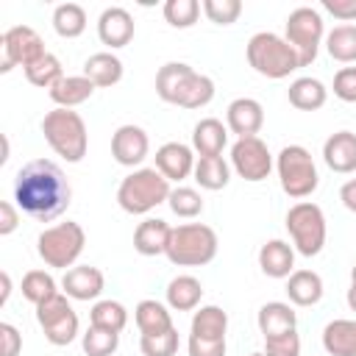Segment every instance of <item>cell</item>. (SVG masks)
<instances>
[{"label":"cell","mask_w":356,"mask_h":356,"mask_svg":"<svg viewBox=\"0 0 356 356\" xmlns=\"http://www.w3.org/2000/svg\"><path fill=\"white\" fill-rule=\"evenodd\" d=\"M72 197L70 181L64 178L61 167L50 159L28 161L14 178V200L28 217L39 222H50L67 211Z\"/></svg>","instance_id":"6da1fadb"},{"label":"cell","mask_w":356,"mask_h":356,"mask_svg":"<svg viewBox=\"0 0 356 356\" xmlns=\"http://www.w3.org/2000/svg\"><path fill=\"white\" fill-rule=\"evenodd\" d=\"M42 134L47 139V145L70 164H78L83 156H86V145H89V136H86V122L81 120L78 111L72 108H53L44 114L42 120Z\"/></svg>","instance_id":"7a4b0ae2"},{"label":"cell","mask_w":356,"mask_h":356,"mask_svg":"<svg viewBox=\"0 0 356 356\" xmlns=\"http://www.w3.org/2000/svg\"><path fill=\"white\" fill-rule=\"evenodd\" d=\"M170 181L156 167H142L125 175L117 186V203L128 214H147L170 197Z\"/></svg>","instance_id":"3957f363"},{"label":"cell","mask_w":356,"mask_h":356,"mask_svg":"<svg viewBox=\"0 0 356 356\" xmlns=\"http://www.w3.org/2000/svg\"><path fill=\"white\" fill-rule=\"evenodd\" d=\"M248 64L264 75V78H273V81H281L286 78L289 72H295L300 67L298 61V53L289 47V42L278 33H270V31H259L250 36L248 42Z\"/></svg>","instance_id":"277c9868"},{"label":"cell","mask_w":356,"mask_h":356,"mask_svg":"<svg viewBox=\"0 0 356 356\" xmlns=\"http://www.w3.org/2000/svg\"><path fill=\"white\" fill-rule=\"evenodd\" d=\"M217 234L214 228L203 222H186L172 228L170 245H167V259L178 267H203L217 256Z\"/></svg>","instance_id":"5b68a950"},{"label":"cell","mask_w":356,"mask_h":356,"mask_svg":"<svg viewBox=\"0 0 356 356\" xmlns=\"http://www.w3.org/2000/svg\"><path fill=\"white\" fill-rule=\"evenodd\" d=\"M83 245H86V234L78 222L67 220V222H58L53 228H44L36 239V253L39 259L47 264V267H56V270H67L78 261V256L83 253Z\"/></svg>","instance_id":"8992f818"},{"label":"cell","mask_w":356,"mask_h":356,"mask_svg":"<svg viewBox=\"0 0 356 356\" xmlns=\"http://www.w3.org/2000/svg\"><path fill=\"white\" fill-rule=\"evenodd\" d=\"M278 181H281V189L289 195V197H309L317 184H320V175H317V167H314V159L312 153L303 147V145H286L281 153H278Z\"/></svg>","instance_id":"52a82bcc"},{"label":"cell","mask_w":356,"mask_h":356,"mask_svg":"<svg viewBox=\"0 0 356 356\" xmlns=\"http://www.w3.org/2000/svg\"><path fill=\"white\" fill-rule=\"evenodd\" d=\"M286 231L303 256H317L325 245V214L317 203L300 200L286 211Z\"/></svg>","instance_id":"ba28073f"},{"label":"cell","mask_w":356,"mask_h":356,"mask_svg":"<svg viewBox=\"0 0 356 356\" xmlns=\"http://www.w3.org/2000/svg\"><path fill=\"white\" fill-rule=\"evenodd\" d=\"M289 47L298 53L300 67H309L317 58L320 39H323V17L312 6H298L286 17V36Z\"/></svg>","instance_id":"9c48e42d"},{"label":"cell","mask_w":356,"mask_h":356,"mask_svg":"<svg viewBox=\"0 0 356 356\" xmlns=\"http://www.w3.org/2000/svg\"><path fill=\"white\" fill-rule=\"evenodd\" d=\"M36 320L50 345H70L78 337V314L70 306L67 295H53L50 300L36 306Z\"/></svg>","instance_id":"30bf717a"},{"label":"cell","mask_w":356,"mask_h":356,"mask_svg":"<svg viewBox=\"0 0 356 356\" xmlns=\"http://www.w3.org/2000/svg\"><path fill=\"white\" fill-rule=\"evenodd\" d=\"M0 50H3L0 72H11L17 64L31 67L36 58H42L47 53L42 36L31 25H14V28H8L3 33V39H0Z\"/></svg>","instance_id":"8fae6325"},{"label":"cell","mask_w":356,"mask_h":356,"mask_svg":"<svg viewBox=\"0 0 356 356\" xmlns=\"http://www.w3.org/2000/svg\"><path fill=\"white\" fill-rule=\"evenodd\" d=\"M231 164L236 170L239 178L250 181V184H259L270 175L273 170V156L267 150V145L259 139V136H245V139H236L234 147H231Z\"/></svg>","instance_id":"7c38bea8"},{"label":"cell","mask_w":356,"mask_h":356,"mask_svg":"<svg viewBox=\"0 0 356 356\" xmlns=\"http://www.w3.org/2000/svg\"><path fill=\"white\" fill-rule=\"evenodd\" d=\"M147 150H150V139H147L145 128H139V125H120L111 136V156L122 167L142 164Z\"/></svg>","instance_id":"4fadbf2b"},{"label":"cell","mask_w":356,"mask_h":356,"mask_svg":"<svg viewBox=\"0 0 356 356\" xmlns=\"http://www.w3.org/2000/svg\"><path fill=\"white\" fill-rule=\"evenodd\" d=\"M225 122H228V131L236 134L239 139L256 136L264 125V108L253 97H236L225 111Z\"/></svg>","instance_id":"5bb4252c"},{"label":"cell","mask_w":356,"mask_h":356,"mask_svg":"<svg viewBox=\"0 0 356 356\" xmlns=\"http://www.w3.org/2000/svg\"><path fill=\"white\" fill-rule=\"evenodd\" d=\"M61 286H64V295L72 298V300H95L103 286H106V278L97 267L92 264H78V267H70L61 278Z\"/></svg>","instance_id":"9a60e30c"},{"label":"cell","mask_w":356,"mask_h":356,"mask_svg":"<svg viewBox=\"0 0 356 356\" xmlns=\"http://www.w3.org/2000/svg\"><path fill=\"white\" fill-rule=\"evenodd\" d=\"M97 36L103 44L114 47H125L134 39V17L122 8V6H111L100 14L97 19Z\"/></svg>","instance_id":"2e32d148"},{"label":"cell","mask_w":356,"mask_h":356,"mask_svg":"<svg viewBox=\"0 0 356 356\" xmlns=\"http://www.w3.org/2000/svg\"><path fill=\"white\" fill-rule=\"evenodd\" d=\"M156 170L167 178V181H184L189 178V172H195V156L192 147L181 145V142H167L156 150Z\"/></svg>","instance_id":"e0dca14e"},{"label":"cell","mask_w":356,"mask_h":356,"mask_svg":"<svg viewBox=\"0 0 356 356\" xmlns=\"http://www.w3.org/2000/svg\"><path fill=\"white\" fill-rule=\"evenodd\" d=\"M323 159L334 172H353L356 170V134L337 131L323 145Z\"/></svg>","instance_id":"ac0fdd59"},{"label":"cell","mask_w":356,"mask_h":356,"mask_svg":"<svg viewBox=\"0 0 356 356\" xmlns=\"http://www.w3.org/2000/svg\"><path fill=\"white\" fill-rule=\"evenodd\" d=\"M259 267L270 278H289L295 270V250L284 239H270L259 250Z\"/></svg>","instance_id":"d6986e66"},{"label":"cell","mask_w":356,"mask_h":356,"mask_svg":"<svg viewBox=\"0 0 356 356\" xmlns=\"http://www.w3.org/2000/svg\"><path fill=\"white\" fill-rule=\"evenodd\" d=\"M170 236H172L170 222H164L159 217H150V220H145V222L136 225V231H134V248L142 256H159V253H167Z\"/></svg>","instance_id":"ffe728a7"},{"label":"cell","mask_w":356,"mask_h":356,"mask_svg":"<svg viewBox=\"0 0 356 356\" xmlns=\"http://www.w3.org/2000/svg\"><path fill=\"white\" fill-rule=\"evenodd\" d=\"M95 89H97V86H95L86 75H64L47 95H50V100H53L58 108H75V106L86 103Z\"/></svg>","instance_id":"44dd1931"},{"label":"cell","mask_w":356,"mask_h":356,"mask_svg":"<svg viewBox=\"0 0 356 356\" xmlns=\"http://www.w3.org/2000/svg\"><path fill=\"white\" fill-rule=\"evenodd\" d=\"M225 145H228V128L220 120L206 117V120H200L195 125V131H192V147L200 156H220Z\"/></svg>","instance_id":"7402d4cb"},{"label":"cell","mask_w":356,"mask_h":356,"mask_svg":"<svg viewBox=\"0 0 356 356\" xmlns=\"http://www.w3.org/2000/svg\"><path fill=\"white\" fill-rule=\"evenodd\" d=\"M286 295L295 306H314L323 298V278L314 270H295L286 278Z\"/></svg>","instance_id":"603a6c76"},{"label":"cell","mask_w":356,"mask_h":356,"mask_svg":"<svg viewBox=\"0 0 356 356\" xmlns=\"http://www.w3.org/2000/svg\"><path fill=\"white\" fill-rule=\"evenodd\" d=\"M259 331L267 337H278V334H286V331H295V312L289 303H281V300H270L259 309Z\"/></svg>","instance_id":"cb8c5ba5"},{"label":"cell","mask_w":356,"mask_h":356,"mask_svg":"<svg viewBox=\"0 0 356 356\" xmlns=\"http://www.w3.org/2000/svg\"><path fill=\"white\" fill-rule=\"evenodd\" d=\"M323 348L331 356H356V320H331L323 328Z\"/></svg>","instance_id":"d4e9b609"},{"label":"cell","mask_w":356,"mask_h":356,"mask_svg":"<svg viewBox=\"0 0 356 356\" xmlns=\"http://www.w3.org/2000/svg\"><path fill=\"white\" fill-rule=\"evenodd\" d=\"M286 97L295 108L300 111H317L325 106V97H328V89L317 81V78H295L286 89Z\"/></svg>","instance_id":"484cf974"},{"label":"cell","mask_w":356,"mask_h":356,"mask_svg":"<svg viewBox=\"0 0 356 356\" xmlns=\"http://www.w3.org/2000/svg\"><path fill=\"white\" fill-rule=\"evenodd\" d=\"M203 298V286L195 275H178L167 284V306L175 312H192L197 309Z\"/></svg>","instance_id":"4316f807"},{"label":"cell","mask_w":356,"mask_h":356,"mask_svg":"<svg viewBox=\"0 0 356 356\" xmlns=\"http://www.w3.org/2000/svg\"><path fill=\"white\" fill-rule=\"evenodd\" d=\"M211 97H214V81L209 75H203V72H192L181 83L175 106H181V108H203V106L211 103Z\"/></svg>","instance_id":"83f0119b"},{"label":"cell","mask_w":356,"mask_h":356,"mask_svg":"<svg viewBox=\"0 0 356 356\" xmlns=\"http://www.w3.org/2000/svg\"><path fill=\"white\" fill-rule=\"evenodd\" d=\"M83 75L95 86H114L122 78V61L114 53H95L83 64Z\"/></svg>","instance_id":"f1b7e54d"},{"label":"cell","mask_w":356,"mask_h":356,"mask_svg":"<svg viewBox=\"0 0 356 356\" xmlns=\"http://www.w3.org/2000/svg\"><path fill=\"white\" fill-rule=\"evenodd\" d=\"M228 331V314L220 306H200L192 317V334L200 339H225Z\"/></svg>","instance_id":"f546056e"},{"label":"cell","mask_w":356,"mask_h":356,"mask_svg":"<svg viewBox=\"0 0 356 356\" xmlns=\"http://www.w3.org/2000/svg\"><path fill=\"white\" fill-rule=\"evenodd\" d=\"M134 317H136V325L142 334H164L172 328V317H170L167 306L159 300H139L134 309Z\"/></svg>","instance_id":"4dcf8cb0"},{"label":"cell","mask_w":356,"mask_h":356,"mask_svg":"<svg viewBox=\"0 0 356 356\" xmlns=\"http://www.w3.org/2000/svg\"><path fill=\"white\" fill-rule=\"evenodd\" d=\"M192 72H195V70H192L189 64H184V61H167V64L156 72V95H159L164 103H175L181 83H184Z\"/></svg>","instance_id":"1f68e13d"},{"label":"cell","mask_w":356,"mask_h":356,"mask_svg":"<svg viewBox=\"0 0 356 356\" xmlns=\"http://www.w3.org/2000/svg\"><path fill=\"white\" fill-rule=\"evenodd\" d=\"M195 181H197L203 189L217 192V189L228 186L231 170H228V164H225L222 156H200V159L195 161Z\"/></svg>","instance_id":"d6a6232c"},{"label":"cell","mask_w":356,"mask_h":356,"mask_svg":"<svg viewBox=\"0 0 356 356\" xmlns=\"http://www.w3.org/2000/svg\"><path fill=\"white\" fill-rule=\"evenodd\" d=\"M53 28H56L58 36L75 39V36H81L83 28H86V11H83L78 3H61V6H56V11H53Z\"/></svg>","instance_id":"836d02e7"},{"label":"cell","mask_w":356,"mask_h":356,"mask_svg":"<svg viewBox=\"0 0 356 356\" xmlns=\"http://www.w3.org/2000/svg\"><path fill=\"white\" fill-rule=\"evenodd\" d=\"M325 50L334 61H342V64L356 61V25H337L325 36Z\"/></svg>","instance_id":"e575fe53"},{"label":"cell","mask_w":356,"mask_h":356,"mask_svg":"<svg viewBox=\"0 0 356 356\" xmlns=\"http://www.w3.org/2000/svg\"><path fill=\"white\" fill-rule=\"evenodd\" d=\"M25 78H28L33 86L50 92V89L64 78V72H61V61H58L53 53H44V56L36 58L31 67H25Z\"/></svg>","instance_id":"d590c367"},{"label":"cell","mask_w":356,"mask_h":356,"mask_svg":"<svg viewBox=\"0 0 356 356\" xmlns=\"http://www.w3.org/2000/svg\"><path fill=\"white\" fill-rule=\"evenodd\" d=\"M89 320L97 328H108V331H117L120 334L125 328V323H128V312L117 300H97L92 306V312H89Z\"/></svg>","instance_id":"8d00e7d4"},{"label":"cell","mask_w":356,"mask_h":356,"mask_svg":"<svg viewBox=\"0 0 356 356\" xmlns=\"http://www.w3.org/2000/svg\"><path fill=\"white\" fill-rule=\"evenodd\" d=\"M53 295H58V292H56V281H53L50 273H44V270L25 273V278H22V298L25 300H31L33 306H39V303L50 300Z\"/></svg>","instance_id":"74e56055"},{"label":"cell","mask_w":356,"mask_h":356,"mask_svg":"<svg viewBox=\"0 0 356 356\" xmlns=\"http://www.w3.org/2000/svg\"><path fill=\"white\" fill-rule=\"evenodd\" d=\"M81 345H83V353L86 356H111L117 350V345H120V334L117 331H108V328L89 325V331L83 334Z\"/></svg>","instance_id":"f35d334b"},{"label":"cell","mask_w":356,"mask_h":356,"mask_svg":"<svg viewBox=\"0 0 356 356\" xmlns=\"http://www.w3.org/2000/svg\"><path fill=\"white\" fill-rule=\"evenodd\" d=\"M167 203H170L172 214L184 217V220H192V217H197V214L203 211V197H200V192H195L192 186H175V189L170 192Z\"/></svg>","instance_id":"ab89813d"},{"label":"cell","mask_w":356,"mask_h":356,"mask_svg":"<svg viewBox=\"0 0 356 356\" xmlns=\"http://www.w3.org/2000/svg\"><path fill=\"white\" fill-rule=\"evenodd\" d=\"M200 3L197 0H167L164 3V19L172 28H192L197 22Z\"/></svg>","instance_id":"60d3db41"},{"label":"cell","mask_w":356,"mask_h":356,"mask_svg":"<svg viewBox=\"0 0 356 356\" xmlns=\"http://www.w3.org/2000/svg\"><path fill=\"white\" fill-rule=\"evenodd\" d=\"M139 348L145 356H175L178 350V331L175 325L164 334H142L139 339Z\"/></svg>","instance_id":"b9f144b4"},{"label":"cell","mask_w":356,"mask_h":356,"mask_svg":"<svg viewBox=\"0 0 356 356\" xmlns=\"http://www.w3.org/2000/svg\"><path fill=\"white\" fill-rule=\"evenodd\" d=\"M203 11L211 22L217 25H231L239 19L242 14V3L239 0H203Z\"/></svg>","instance_id":"7bdbcfd3"},{"label":"cell","mask_w":356,"mask_h":356,"mask_svg":"<svg viewBox=\"0 0 356 356\" xmlns=\"http://www.w3.org/2000/svg\"><path fill=\"white\" fill-rule=\"evenodd\" d=\"M264 356H300V337H298V331L267 337L264 339Z\"/></svg>","instance_id":"ee69618b"},{"label":"cell","mask_w":356,"mask_h":356,"mask_svg":"<svg viewBox=\"0 0 356 356\" xmlns=\"http://www.w3.org/2000/svg\"><path fill=\"white\" fill-rule=\"evenodd\" d=\"M334 95L345 103H356V67H342L334 75Z\"/></svg>","instance_id":"f6af8a7d"},{"label":"cell","mask_w":356,"mask_h":356,"mask_svg":"<svg viewBox=\"0 0 356 356\" xmlns=\"http://www.w3.org/2000/svg\"><path fill=\"white\" fill-rule=\"evenodd\" d=\"M22 337L11 323H0V356H19Z\"/></svg>","instance_id":"bcb514c9"},{"label":"cell","mask_w":356,"mask_h":356,"mask_svg":"<svg viewBox=\"0 0 356 356\" xmlns=\"http://www.w3.org/2000/svg\"><path fill=\"white\" fill-rule=\"evenodd\" d=\"M189 356H225V339L189 337Z\"/></svg>","instance_id":"7dc6e473"},{"label":"cell","mask_w":356,"mask_h":356,"mask_svg":"<svg viewBox=\"0 0 356 356\" xmlns=\"http://www.w3.org/2000/svg\"><path fill=\"white\" fill-rule=\"evenodd\" d=\"M323 8L342 22L356 19V0H323Z\"/></svg>","instance_id":"c3c4849f"},{"label":"cell","mask_w":356,"mask_h":356,"mask_svg":"<svg viewBox=\"0 0 356 356\" xmlns=\"http://www.w3.org/2000/svg\"><path fill=\"white\" fill-rule=\"evenodd\" d=\"M17 225H19V217H17L14 203L3 200V203H0V236L14 234V231H17Z\"/></svg>","instance_id":"681fc988"},{"label":"cell","mask_w":356,"mask_h":356,"mask_svg":"<svg viewBox=\"0 0 356 356\" xmlns=\"http://www.w3.org/2000/svg\"><path fill=\"white\" fill-rule=\"evenodd\" d=\"M339 200L345 203V209H348V211H353V214H356V178L342 184V189H339Z\"/></svg>","instance_id":"f907efd6"},{"label":"cell","mask_w":356,"mask_h":356,"mask_svg":"<svg viewBox=\"0 0 356 356\" xmlns=\"http://www.w3.org/2000/svg\"><path fill=\"white\" fill-rule=\"evenodd\" d=\"M0 278H3V295H0V306H3L8 300V295H11V278H8V273H3Z\"/></svg>","instance_id":"816d5d0a"},{"label":"cell","mask_w":356,"mask_h":356,"mask_svg":"<svg viewBox=\"0 0 356 356\" xmlns=\"http://www.w3.org/2000/svg\"><path fill=\"white\" fill-rule=\"evenodd\" d=\"M348 306H350V312H356V284H350V289H348Z\"/></svg>","instance_id":"f5cc1de1"},{"label":"cell","mask_w":356,"mask_h":356,"mask_svg":"<svg viewBox=\"0 0 356 356\" xmlns=\"http://www.w3.org/2000/svg\"><path fill=\"white\" fill-rule=\"evenodd\" d=\"M350 281H353V284H356V264H353V267H350Z\"/></svg>","instance_id":"db71d44e"},{"label":"cell","mask_w":356,"mask_h":356,"mask_svg":"<svg viewBox=\"0 0 356 356\" xmlns=\"http://www.w3.org/2000/svg\"><path fill=\"white\" fill-rule=\"evenodd\" d=\"M250 356H264V350H259V353H250Z\"/></svg>","instance_id":"11a10c76"}]
</instances>
